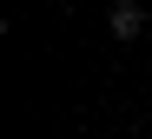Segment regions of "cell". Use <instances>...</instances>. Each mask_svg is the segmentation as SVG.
Listing matches in <instances>:
<instances>
[{"instance_id": "cell-1", "label": "cell", "mask_w": 152, "mask_h": 139, "mask_svg": "<svg viewBox=\"0 0 152 139\" xmlns=\"http://www.w3.org/2000/svg\"><path fill=\"white\" fill-rule=\"evenodd\" d=\"M106 20H113V33H119V40H139V33H145V7H139V0H113V13H106Z\"/></svg>"}]
</instances>
